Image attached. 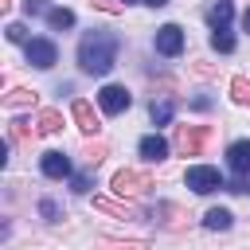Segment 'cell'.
I'll list each match as a JSON object with an SVG mask.
<instances>
[{
    "mask_svg": "<svg viewBox=\"0 0 250 250\" xmlns=\"http://www.w3.org/2000/svg\"><path fill=\"white\" fill-rule=\"evenodd\" d=\"M117 62V35H109V31H90V35H82V43H78V66L86 70V74H109V66Z\"/></svg>",
    "mask_w": 250,
    "mask_h": 250,
    "instance_id": "obj_1",
    "label": "cell"
},
{
    "mask_svg": "<svg viewBox=\"0 0 250 250\" xmlns=\"http://www.w3.org/2000/svg\"><path fill=\"white\" fill-rule=\"evenodd\" d=\"M207 141H211V125H176V148L184 156H199Z\"/></svg>",
    "mask_w": 250,
    "mask_h": 250,
    "instance_id": "obj_2",
    "label": "cell"
},
{
    "mask_svg": "<svg viewBox=\"0 0 250 250\" xmlns=\"http://www.w3.org/2000/svg\"><path fill=\"white\" fill-rule=\"evenodd\" d=\"M184 184H188L195 195H211L215 188H223V176H219V168H211V164H191V168L184 172Z\"/></svg>",
    "mask_w": 250,
    "mask_h": 250,
    "instance_id": "obj_3",
    "label": "cell"
},
{
    "mask_svg": "<svg viewBox=\"0 0 250 250\" xmlns=\"http://www.w3.org/2000/svg\"><path fill=\"white\" fill-rule=\"evenodd\" d=\"M148 188H156L148 172H137V168H121V172L113 176V191H117V195H145Z\"/></svg>",
    "mask_w": 250,
    "mask_h": 250,
    "instance_id": "obj_4",
    "label": "cell"
},
{
    "mask_svg": "<svg viewBox=\"0 0 250 250\" xmlns=\"http://www.w3.org/2000/svg\"><path fill=\"white\" fill-rule=\"evenodd\" d=\"M129 102H133V98H129V90H125V86H117V82L102 86V94H98V105H102V113H109V117H113V113H125V109H129Z\"/></svg>",
    "mask_w": 250,
    "mask_h": 250,
    "instance_id": "obj_5",
    "label": "cell"
},
{
    "mask_svg": "<svg viewBox=\"0 0 250 250\" xmlns=\"http://www.w3.org/2000/svg\"><path fill=\"white\" fill-rule=\"evenodd\" d=\"M27 62H31V66H39V70L55 66V62H59L55 43H51V39H31V43H27Z\"/></svg>",
    "mask_w": 250,
    "mask_h": 250,
    "instance_id": "obj_6",
    "label": "cell"
},
{
    "mask_svg": "<svg viewBox=\"0 0 250 250\" xmlns=\"http://www.w3.org/2000/svg\"><path fill=\"white\" fill-rule=\"evenodd\" d=\"M152 47H156L160 55H180V51H184V31H180L176 23H164V27L156 31Z\"/></svg>",
    "mask_w": 250,
    "mask_h": 250,
    "instance_id": "obj_7",
    "label": "cell"
},
{
    "mask_svg": "<svg viewBox=\"0 0 250 250\" xmlns=\"http://www.w3.org/2000/svg\"><path fill=\"white\" fill-rule=\"evenodd\" d=\"M70 113H74V121H78V129H82L86 137H94V133L102 129V121H98V113H94V105H90V102H82V98H78V102L70 105Z\"/></svg>",
    "mask_w": 250,
    "mask_h": 250,
    "instance_id": "obj_8",
    "label": "cell"
},
{
    "mask_svg": "<svg viewBox=\"0 0 250 250\" xmlns=\"http://www.w3.org/2000/svg\"><path fill=\"white\" fill-rule=\"evenodd\" d=\"M39 168H43V176H51V180H66L70 176V160L62 156V152H43V160H39Z\"/></svg>",
    "mask_w": 250,
    "mask_h": 250,
    "instance_id": "obj_9",
    "label": "cell"
},
{
    "mask_svg": "<svg viewBox=\"0 0 250 250\" xmlns=\"http://www.w3.org/2000/svg\"><path fill=\"white\" fill-rule=\"evenodd\" d=\"M227 160H230V172L234 176H246L250 172V141H234L227 148Z\"/></svg>",
    "mask_w": 250,
    "mask_h": 250,
    "instance_id": "obj_10",
    "label": "cell"
},
{
    "mask_svg": "<svg viewBox=\"0 0 250 250\" xmlns=\"http://www.w3.org/2000/svg\"><path fill=\"white\" fill-rule=\"evenodd\" d=\"M152 215H156V223H160V227H168V230H180V227H184V219H188V215H184V207H176V203H156V211H152Z\"/></svg>",
    "mask_w": 250,
    "mask_h": 250,
    "instance_id": "obj_11",
    "label": "cell"
},
{
    "mask_svg": "<svg viewBox=\"0 0 250 250\" xmlns=\"http://www.w3.org/2000/svg\"><path fill=\"white\" fill-rule=\"evenodd\" d=\"M94 207H98V211H105V215H121V219H133V215H137V207H133V203H125V195H121V199L94 195Z\"/></svg>",
    "mask_w": 250,
    "mask_h": 250,
    "instance_id": "obj_12",
    "label": "cell"
},
{
    "mask_svg": "<svg viewBox=\"0 0 250 250\" xmlns=\"http://www.w3.org/2000/svg\"><path fill=\"white\" fill-rule=\"evenodd\" d=\"M141 156H145V160H164V156H168V141L156 137V133L141 137Z\"/></svg>",
    "mask_w": 250,
    "mask_h": 250,
    "instance_id": "obj_13",
    "label": "cell"
},
{
    "mask_svg": "<svg viewBox=\"0 0 250 250\" xmlns=\"http://www.w3.org/2000/svg\"><path fill=\"white\" fill-rule=\"evenodd\" d=\"M230 16H234L230 0H219V4L207 12V23H211V27H227V23H230Z\"/></svg>",
    "mask_w": 250,
    "mask_h": 250,
    "instance_id": "obj_14",
    "label": "cell"
},
{
    "mask_svg": "<svg viewBox=\"0 0 250 250\" xmlns=\"http://www.w3.org/2000/svg\"><path fill=\"white\" fill-rule=\"evenodd\" d=\"M35 129H39V133H59V129H62V113H59V109H43V113L35 117Z\"/></svg>",
    "mask_w": 250,
    "mask_h": 250,
    "instance_id": "obj_15",
    "label": "cell"
},
{
    "mask_svg": "<svg viewBox=\"0 0 250 250\" xmlns=\"http://www.w3.org/2000/svg\"><path fill=\"white\" fill-rule=\"evenodd\" d=\"M230 98H234V105H250V78L246 74L230 78Z\"/></svg>",
    "mask_w": 250,
    "mask_h": 250,
    "instance_id": "obj_16",
    "label": "cell"
},
{
    "mask_svg": "<svg viewBox=\"0 0 250 250\" xmlns=\"http://www.w3.org/2000/svg\"><path fill=\"white\" fill-rule=\"evenodd\" d=\"M47 23H51L55 31H66V27H74V12H70V8H51V12H47Z\"/></svg>",
    "mask_w": 250,
    "mask_h": 250,
    "instance_id": "obj_17",
    "label": "cell"
},
{
    "mask_svg": "<svg viewBox=\"0 0 250 250\" xmlns=\"http://www.w3.org/2000/svg\"><path fill=\"white\" fill-rule=\"evenodd\" d=\"M172 113H176V102H172V98L152 102V125H168V121H172Z\"/></svg>",
    "mask_w": 250,
    "mask_h": 250,
    "instance_id": "obj_18",
    "label": "cell"
},
{
    "mask_svg": "<svg viewBox=\"0 0 250 250\" xmlns=\"http://www.w3.org/2000/svg\"><path fill=\"white\" fill-rule=\"evenodd\" d=\"M203 223H207L211 230H227V227H230V211H227V207H211V211L203 215Z\"/></svg>",
    "mask_w": 250,
    "mask_h": 250,
    "instance_id": "obj_19",
    "label": "cell"
},
{
    "mask_svg": "<svg viewBox=\"0 0 250 250\" xmlns=\"http://www.w3.org/2000/svg\"><path fill=\"white\" fill-rule=\"evenodd\" d=\"M211 47L223 51V55H230V51H234V35H230L227 27H215V31H211Z\"/></svg>",
    "mask_w": 250,
    "mask_h": 250,
    "instance_id": "obj_20",
    "label": "cell"
},
{
    "mask_svg": "<svg viewBox=\"0 0 250 250\" xmlns=\"http://www.w3.org/2000/svg\"><path fill=\"white\" fill-rule=\"evenodd\" d=\"M4 105H8V109H23V105H35V94H31V90H12V94H4Z\"/></svg>",
    "mask_w": 250,
    "mask_h": 250,
    "instance_id": "obj_21",
    "label": "cell"
},
{
    "mask_svg": "<svg viewBox=\"0 0 250 250\" xmlns=\"http://www.w3.org/2000/svg\"><path fill=\"white\" fill-rule=\"evenodd\" d=\"M82 156H86V164L94 168V164H102V160L109 156V145H105V141H94V145H86V148H82Z\"/></svg>",
    "mask_w": 250,
    "mask_h": 250,
    "instance_id": "obj_22",
    "label": "cell"
},
{
    "mask_svg": "<svg viewBox=\"0 0 250 250\" xmlns=\"http://www.w3.org/2000/svg\"><path fill=\"white\" fill-rule=\"evenodd\" d=\"M39 129H31V121H12V129H8V137L12 141H31Z\"/></svg>",
    "mask_w": 250,
    "mask_h": 250,
    "instance_id": "obj_23",
    "label": "cell"
},
{
    "mask_svg": "<svg viewBox=\"0 0 250 250\" xmlns=\"http://www.w3.org/2000/svg\"><path fill=\"white\" fill-rule=\"evenodd\" d=\"M102 246H105V250H148V242H141V238H129V242H117V238H102Z\"/></svg>",
    "mask_w": 250,
    "mask_h": 250,
    "instance_id": "obj_24",
    "label": "cell"
},
{
    "mask_svg": "<svg viewBox=\"0 0 250 250\" xmlns=\"http://www.w3.org/2000/svg\"><path fill=\"white\" fill-rule=\"evenodd\" d=\"M4 35H8L12 43H23V47L31 43V39H27V27H23V23H8V27H4Z\"/></svg>",
    "mask_w": 250,
    "mask_h": 250,
    "instance_id": "obj_25",
    "label": "cell"
},
{
    "mask_svg": "<svg viewBox=\"0 0 250 250\" xmlns=\"http://www.w3.org/2000/svg\"><path fill=\"white\" fill-rule=\"evenodd\" d=\"M90 4H94L98 12H105V16H121V12H125L121 0H90Z\"/></svg>",
    "mask_w": 250,
    "mask_h": 250,
    "instance_id": "obj_26",
    "label": "cell"
},
{
    "mask_svg": "<svg viewBox=\"0 0 250 250\" xmlns=\"http://www.w3.org/2000/svg\"><path fill=\"white\" fill-rule=\"evenodd\" d=\"M70 188H74L78 195H86V191H90V172H78V176L70 180Z\"/></svg>",
    "mask_w": 250,
    "mask_h": 250,
    "instance_id": "obj_27",
    "label": "cell"
},
{
    "mask_svg": "<svg viewBox=\"0 0 250 250\" xmlns=\"http://www.w3.org/2000/svg\"><path fill=\"white\" fill-rule=\"evenodd\" d=\"M23 12H27V16H43V12H51V8H47V0H23Z\"/></svg>",
    "mask_w": 250,
    "mask_h": 250,
    "instance_id": "obj_28",
    "label": "cell"
},
{
    "mask_svg": "<svg viewBox=\"0 0 250 250\" xmlns=\"http://www.w3.org/2000/svg\"><path fill=\"white\" fill-rule=\"evenodd\" d=\"M39 211H43V215H47V219H51V223H55V219H59V207H55V203H51V199H43V203H39Z\"/></svg>",
    "mask_w": 250,
    "mask_h": 250,
    "instance_id": "obj_29",
    "label": "cell"
},
{
    "mask_svg": "<svg viewBox=\"0 0 250 250\" xmlns=\"http://www.w3.org/2000/svg\"><path fill=\"white\" fill-rule=\"evenodd\" d=\"M242 27H246V31H250V8H246V12H242Z\"/></svg>",
    "mask_w": 250,
    "mask_h": 250,
    "instance_id": "obj_30",
    "label": "cell"
},
{
    "mask_svg": "<svg viewBox=\"0 0 250 250\" xmlns=\"http://www.w3.org/2000/svg\"><path fill=\"white\" fill-rule=\"evenodd\" d=\"M145 4H152V8H164V4H168V0H145Z\"/></svg>",
    "mask_w": 250,
    "mask_h": 250,
    "instance_id": "obj_31",
    "label": "cell"
},
{
    "mask_svg": "<svg viewBox=\"0 0 250 250\" xmlns=\"http://www.w3.org/2000/svg\"><path fill=\"white\" fill-rule=\"evenodd\" d=\"M0 4H4V8H8V4H12V0H0Z\"/></svg>",
    "mask_w": 250,
    "mask_h": 250,
    "instance_id": "obj_32",
    "label": "cell"
},
{
    "mask_svg": "<svg viewBox=\"0 0 250 250\" xmlns=\"http://www.w3.org/2000/svg\"><path fill=\"white\" fill-rule=\"evenodd\" d=\"M121 4H133V0H121Z\"/></svg>",
    "mask_w": 250,
    "mask_h": 250,
    "instance_id": "obj_33",
    "label": "cell"
}]
</instances>
